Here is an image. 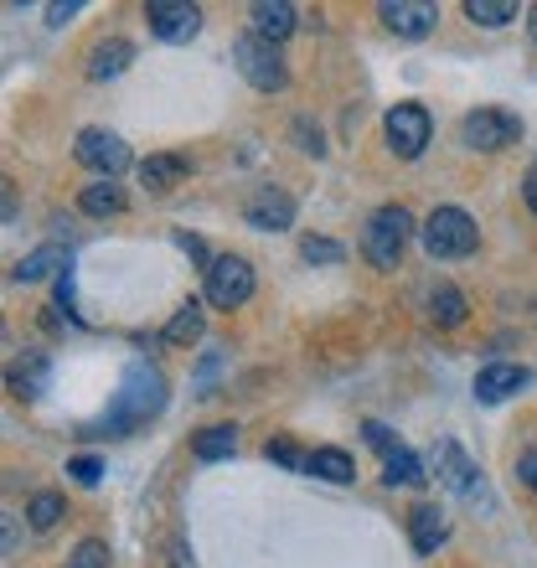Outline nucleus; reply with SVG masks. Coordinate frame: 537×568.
I'll return each instance as SVG.
<instances>
[{
    "label": "nucleus",
    "instance_id": "obj_1",
    "mask_svg": "<svg viewBox=\"0 0 537 568\" xmlns=\"http://www.w3.org/2000/svg\"><path fill=\"white\" fill-rule=\"evenodd\" d=\"M408 239H414L408 207H398V202H393V207H377L373 217H367V227H362V258H367L373 270H398Z\"/></svg>",
    "mask_w": 537,
    "mask_h": 568
},
{
    "label": "nucleus",
    "instance_id": "obj_2",
    "mask_svg": "<svg viewBox=\"0 0 537 568\" xmlns=\"http://www.w3.org/2000/svg\"><path fill=\"white\" fill-rule=\"evenodd\" d=\"M161 373L155 367H145V362H134L130 373H124V388H120V398H114V408H109V419H104V429L109 434H124V429H134L140 419H150L155 408H161Z\"/></svg>",
    "mask_w": 537,
    "mask_h": 568
},
{
    "label": "nucleus",
    "instance_id": "obj_3",
    "mask_svg": "<svg viewBox=\"0 0 537 568\" xmlns=\"http://www.w3.org/2000/svg\"><path fill=\"white\" fill-rule=\"evenodd\" d=\"M480 227L465 207H434L429 223H424V254L429 258H465L476 254Z\"/></svg>",
    "mask_w": 537,
    "mask_h": 568
},
{
    "label": "nucleus",
    "instance_id": "obj_4",
    "mask_svg": "<svg viewBox=\"0 0 537 568\" xmlns=\"http://www.w3.org/2000/svg\"><path fill=\"white\" fill-rule=\"evenodd\" d=\"M233 62H239V73L249 78L259 93H280L284 83H290V68H284L280 47L264 42V37H254V31L233 42Z\"/></svg>",
    "mask_w": 537,
    "mask_h": 568
},
{
    "label": "nucleus",
    "instance_id": "obj_5",
    "mask_svg": "<svg viewBox=\"0 0 537 568\" xmlns=\"http://www.w3.org/2000/svg\"><path fill=\"white\" fill-rule=\"evenodd\" d=\"M429 135H434L429 109L414 104V99L393 104L388 120H383V140H388V150L398 155V161H418V155H424V145H429Z\"/></svg>",
    "mask_w": 537,
    "mask_h": 568
},
{
    "label": "nucleus",
    "instance_id": "obj_6",
    "mask_svg": "<svg viewBox=\"0 0 537 568\" xmlns=\"http://www.w3.org/2000/svg\"><path fill=\"white\" fill-rule=\"evenodd\" d=\"M460 140L470 150H486V155H496V150H507L523 140V120L511 114V109H470L460 120Z\"/></svg>",
    "mask_w": 537,
    "mask_h": 568
},
{
    "label": "nucleus",
    "instance_id": "obj_7",
    "mask_svg": "<svg viewBox=\"0 0 537 568\" xmlns=\"http://www.w3.org/2000/svg\"><path fill=\"white\" fill-rule=\"evenodd\" d=\"M202 274H207V300L217 311H239L243 300L254 295V264L239 254H217Z\"/></svg>",
    "mask_w": 537,
    "mask_h": 568
},
{
    "label": "nucleus",
    "instance_id": "obj_8",
    "mask_svg": "<svg viewBox=\"0 0 537 568\" xmlns=\"http://www.w3.org/2000/svg\"><path fill=\"white\" fill-rule=\"evenodd\" d=\"M78 161L89 165L99 181H114L134 155H130V145H124L114 130H83V135H78Z\"/></svg>",
    "mask_w": 537,
    "mask_h": 568
},
{
    "label": "nucleus",
    "instance_id": "obj_9",
    "mask_svg": "<svg viewBox=\"0 0 537 568\" xmlns=\"http://www.w3.org/2000/svg\"><path fill=\"white\" fill-rule=\"evenodd\" d=\"M145 21H150V31H155L161 42H192L196 31H202V11L186 6V0H150Z\"/></svg>",
    "mask_w": 537,
    "mask_h": 568
},
{
    "label": "nucleus",
    "instance_id": "obj_10",
    "mask_svg": "<svg viewBox=\"0 0 537 568\" xmlns=\"http://www.w3.org/2000/svg\"><path fill=\"white\" fill-rule=\"evenodd\" d=\"M377 21L393 31V37H429L439 27V6L429 0H383L377 6Z\"/></svg>",
    "mask_w": 537,
    "mask_h": 568
},
{
    "label": "nucleus",
    "instance_id": "obj_11",
    "mask_svg": "<svg viewBox=\"0 0 537 568\" xmlns=\"http://www.w3.org/2000/svg\"><path fill=\"white\" fill-rule=\"evenodd\" d=\"M243 217H249V227H264V233H284V227H295V196L280 192V186H264V192L249 196Z\"/></svg>",
    "mask_w": 537,
    "mask_h": 568
},
{
    "label": "nucleus",
    "instance_id": "obj_12",
    "mask_svg": "<svg viewBox=\"0 0 537 568\" xmlns=\"http://www.w3.org/2000/svg\"><path fill=\"white\" fill-rule=\"evenodd\" d=\"M527 367H517V362H486L476 373V398L480 404H501V398H511L517 388H527Z\"/></svg>",
    "mask_w": 537,
    "mask_h": 568
},
{
    "label": "nucleus",
    "instance_id": "obj_13",
    "mask_svg": "<svg viewBox=\"0 0 537 568\" xmlns=\"http://www.w3.org/2000/svg\"><path fill=\"white\" fill-rule=\"evenodd\" d=\"M249 21H254V37H264V42L280 47L284 37L295 31L300 16H295L290 0H254V6H249Z\"/></svg>",
    "mask_w": 537,
    "mask_h": 568
},
{
    "label": "nucleus",
    "instance_id": "obj_14",
    "mask_svg": "<svg viewBox=\"0 0 537 568\" xmlns=\"http://www.w3.org/2000/svg\"><path fill=\"white\" fill-rule=\"evenodd\" d=\"M186 171H192L186 155H145V161H140V186H150V192H171L176 181H186Z\"/></svg>",
    "mask_w": 537,
    "mask_h": 568
},
{
    "label": "nucleus",
    "instance_id": "obj_15",
    "mask_svg": "<svg viewBox=\"0 0 537 568\" xmlns=\"http://www.w3.org/2000/svg\"><path fill=\"white\" fill-rule=\"evenodd\" d=\"M130 62H134V47L124 42V37H109V42H99V47L89 52V78H93V83H104V78H120Z\"/></svg>",
    "mask_w": 537,
    "mask_h": 568
},
{
    "label": "nucleus",
    "instance_id": "obj_16",
    "mask_svg": "<svg viewBox=\"0 0 537 568\" xmlns=\"http://www.w3.org/2000/svg\"><path fill=\"white\" fill-rule=\"evenodd\" d=\"M305 470H311V476H321V480H331V486H352V480H357V460H352L346 449H336V445L311 449Z\"/></svg>",
    "mask_w": 537,
    "mask_h": 568
},
{
    "label": "nucleus",
    "instance_id": "obj_17",
    "mask_svg": "<svg viewBox=\"0 0 537 568\" xmlns=\"http://www.w3.org/2000/svg\"><path fill=\"white\" fill-rule=\"evenodd\" d=\"M445 511L439 507H414L408 511V538H414V554H424L429 558L434 548H439V542H445Z\"/></svg>",
    "mask_w": 537,
    "mask_h": 568
},
{
    "label": "nucleus",
    "instance_id": "obj_18",
    "mask_svg": "<svg viewBox=\"0 0 537 568\" xmlns=\"http://www.w3.org/2000/svg\"><path fill=\"white\" fill-rule=\"evenodd\" d=\"M434 476L445 480V486H455V491H470V476H476V465L460 455V445H439L434 449Z\"/></svg>",
    "mask_w": 537,
    "mask_h": 568
},
{
    "label": "nucleus",
    "instance_id": "obj_19",
    "mask_svg": "<svg viewBox=\"0 0 537 568\" xmlns=\"http://www.w3.org/2000/svg\"><path fill=\"white\" fill-rule=\"evenodd\" d=\"M52 270H68V254H62L58 243H47V248L27 254V258H21V264L11 270V280H16V284H37V280H47Z\"/></svg>",
    "mask_w": 537,
    "mask_h": 568
},
{
    "label": "nucleus",
    "instance_id": "obj_20",
    "mask_svg": "<svg viewBox=\"0 0 537 568\" xmlns=\"http://www.w3.org/2000/svg\"><path fill=\"white\" fill-rule=\"evenodd\" d=\"M383 480H388V486H418V480H429V476H424V465H418L414 449L393 445L388 455H383Z\"/></svg>",
    "mask_w": 537,
    "mask_h": 568
},
{
    "label": "nucleus",
    "instance_id": "obj_21",
    "mask_svg": "<svg viewBox=\"0 0 537 568\" xmlns=\"http://www.w3.org/2000/svg\"><path fill=\"white\" fill-rule=\"evenodd\" d=\"M233 449H239V429H233V424H212V429H202L192 439L196 460H227Z\"/></svg>",
    "mask_w": 537,
    "mask_h": 568
},
{
    "label": "nucleus",
    "instance_id": "obj_22",
    "mask_svg": "<svg viewBox=\"0 0 537 568\" xmlns=\"http://www.w3.org/2000/svg\"><path fill=\"white\" fill-rule=\"evenodd\" d=\"M78 207L89 212V217H120V212H124V192L114 186V181H93V186H83Z\"/></svg>",
    "mask_w": 537,
    "mask_h": 568
},
{
    "label": "nucleus",
    "instance_id": "obj_23",
    "mask_svg": "<svg viewBox=\"0 0 537 568\" xmlns=\"http://www.w3.org/2000/svg\"><path fill=\"white\" fill-rule=\"evenodd\" d=\"M47 373H52V367H47V357H42V352H31V357H21L11 367V388L21 393V398H42Z\"/></svg>",
    "mask_w": 537,
    "mask_h": 568
},
{
    "label": "nucleus",
    "instance_id": "obj_24",
    "mask_svg": "<svg viewBox=\"0 0 537 568\" xmlns=\"http://www.w3.org/2000/svg\"><path fill=\"white\" fill-rule=\"evenodd\" d=\"M465 16L476 21V27H511L523 6L517 0H465Z\"/></svg>",
    "mask_w": 537,
    "mask_h": 568
},
{
    "label": "nucleus",
    "instance_id": "obj_25",
    "mask_svg": "<svg viewBox=\"0 0 537 568\" xmlns=\"http://www.w3.org/2000/svg\"><path fill=\"white\" fill-rule=\"evenodd\" d=\"M429 315H434V326H460L465 321V295L455 290V284H434L429 290Z\"/></svg>",
    "mask_w": 537,
    "mask_h": 568
},
{
    "label": "nucleus",
    "instance_id": "obj_26",
    "mask_svg": "<svg viewBox=\"0 0 537 568\" xmlns=\"http://www.w3.org/2000/svg\"><path fill=\"white\" fill-rule=\"evenodd\" d=\"M165 342L171 346H186V342H196V336H202V305H196V300H186V305H181L176 315H171V321H165V331H161Z\"/></svg>",
    "mask_w": 537,
    "mask_h": 568
},
{
    "label": "nucleus",
    "instance_id": "obj_27",
    "mask_svg": "<svg viewBox=\"0 0 537 568\" xmlns=\"http://www.w3.org/2000/svg\"><path fill=\"white\" fill-rule=\"evenodd\" d=\"M62 517H68V507H62V496L58 491H37L27 501V523L37 527V532H52V527L62 523Z\"/></svg>",
    "mask_w": 537,
    "mask_h": 568
},
{
    "label": "nucleus",
    "instance_id": "obj_28",
    "mask_svg": "<svg viewBox=\"0 0 537 568\" xmlns=\"http://www.w3.org/2000/svg\"><path fill=\"white\" fill-rule=\"evenodd\" d=\"M300 258H305V264H342L346 258V248L336 239H300Z\"/></svg>",
    "mask_w": 537,
    "mask_h": 568
},
{
    "label": "nucleus",
    "instance_id": "obj_29",
    "mask_svg": "<svg viewBox=\"0 0 537 568\" xmlns=\"http://www.w3.org/2000/svg\"><path fill=\"white\" fill-rule=\"evenodd\" d=\"M109 564V548H104V538H83L73 548V554L62 558V568H104Z\"/></svg>",
    "mask_w": 537,
    "mask_h": 568
},
{
    "label": "nucleus",
    "instance_id": "obj_30",
    "mask_svg": "<svg viewBox=\"0 0 537 568\" xmlns=\"http://www.w3.org/2000/svg\"><path fill=\"white\" fill-rule=\"evenodd\" d=\"M68 476H73L78 486H99V480H104V460H99V455H73V460H68Z\"/></svg>",
    "mask_w": 537,
    "mask_h": 568
},
{
    "label": "nucleus",
    "instance_id": "obj_31",
    "mask_svg": "<svg viewBox=\"0 0 537 568\" xmlns=\"http://www.w3.org/2000/svg\"><path fill=\"white\" fill-rule=\"evenodd\" d=\"M264 455H268L274 465H290V470H305V460H311V455H300L295 439H274V445H268Z\"/></svg>",
    "mask_w": 537,
    "mask_h": 568
},
{
    "label": "nucleus",
    "instance_id": "obj_32",
    "mask_svg": "<svg viewBox=\"0 0 537 568\" xmlns=\"http://www.w3.org/2000/svg\"><path fill=\"white\" fill-rule=\"evenodd\" d=\"M362 434H367V445H373V449H383V455H388V449L398 445V439H393V434L383 429V424H377V419H367V424H362Z\"/></svg>",
    "mask_w": 537,
    "mask_h": 568
},
{
    "label": "nucleus",
    "instance_id": "obj_33",
    "mask_svg": "<svg viewBox=\"0 0 537 568\" xmlns=\"http://www.w3.org/2000/svg\"><path fill=\"white\" fill-rule=\"evenodd\" d=\"M517 476H523L527 491H537V449H527L523 460H517Z\"/></svg>",
    "mask_w": 537,
    "mask_h": 568
},
{
    "label": "nucleus",
    "instance_id": "obj_34",
    "mask_svg": "<svg viewBox=\"0 0 537 568\" xmlns=\"http://www.w3.org/2000/svg\"><path fill=\"white\" fill-rule=\"evenodd\" d=\"M78 11H83L78 0H62V6H47V27H62V21H68V16H78Z\"/></svg>",
    "mask_w": 537,
    "mask_h": 568
},
{
    "label": "nucleus",
    "instance_id": "obj_35",
    "mask_svg": "<svg viewBox=\"0 0 537 568\" xmlns=\"http://www.w3.org/2000/svg\"><path fill=\"white\" fill-rule=\"evenodd\" d=\"M523 196H527V207L537 212V165H533V171H527V181H523Z\"/></svg>",
    "mask_w": 537,
    "mask_h": 568
},
{
    "label": "nucleus",
    "instance_id": "obj_36",
    "mask_svg": "<svg viewBox=\"0 0 537 568\" xmlns=\"http://www.w3.org/2000/svg\"><path fill=\"white\" fill-rule=\"evenodd\" d=\"M16 554V517H6V558Z\"/></svg>",
    "mask_w": 537,
    "mask_h": 568
},
{
    "label": "nucleus",
    "instance_id": "obj_37",
    "mask_svg": "<svg viewBox=\"0 0 537 568\" xmlns=\"http://www.w3.org/2000/svg\"><path fill=\"white\" fill-rule=\"evenodd\" d=\"M533 42H537V11H533Z\"/></svg>",
    "mask_w": 537,
    "mask_h": 568
}]
</instances>
